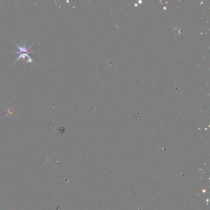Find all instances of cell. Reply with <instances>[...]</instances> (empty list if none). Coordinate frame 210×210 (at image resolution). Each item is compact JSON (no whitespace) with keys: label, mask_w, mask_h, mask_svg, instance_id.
<instances>
[{"label":"cell","mask_w":210,"mask_h":210,"mask_svg":"<svg viewBox=\"0 0 210 210\" xmlns=\"http://www.w3.org/2000/svg\"><path fill=\"white\" fill-rule=\"evenodd\" d=\"M14 43H15V45L17 46V47L19 49V51L17 52V54H19V57L15 60V62H14V63L18 61L19 60H20V59H25V57H27L28 58V60L26 62L27 63H34V61L32 59V58L30 57V54L33 52V51H30V48L31 47L33 46V45H31L30 47L27 48L26 46H21L20 45H19L18 44H17L16 42H14Z\"/></svg>","instance_id":"cell-1"}]
</instances>
